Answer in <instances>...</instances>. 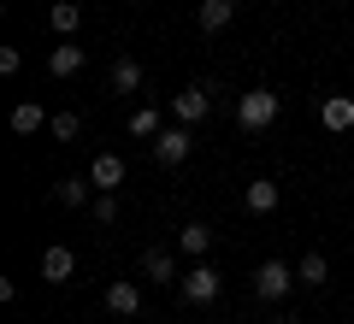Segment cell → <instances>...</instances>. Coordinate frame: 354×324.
<instances>
[{"label": "cell", "instance_id": "cell-1", "mask_svg": "<svg viewBox=\"0 0 354 324\" xmlns=\"http://www.w3.org/2000/svg\"><path fill=\"white\" fill-rule=\"evenodd\" d=\"M283 100L272 95V88H248V95L236 100V124L248 130V136H260V130H272V118H278Z\"/></svg>", "mask_w": 354, "mask_h": 324}, {"label": "cell", "instance_id": "cell-2", "mask_svg": "<svg viewBox=\"0 0 354 324\" xmlns=\"http://www.w3.org/2000/svg\"><path fill=\"white\" fill-rule=\"evenodd\" d=\"M218 289H225V283H218V271H213L207 260H195L189 271L177 277V295H183V301H195V307H213V301H218Z\"/></svg>", "mask_w": 354, "mask_h": 324}, {"label": "cell", "instance_id": "cell-3", "mask_svg": "<svg viewBox=\"0 0 354 324\" xmlns=\"http://www.w3.org/2000/svg\"><path fill=\"white\" fill-rule=\"evenodd\" d=\"M295 289V265H283V260H266L260 271H254V295L260 301H283Z\"/></svg>", "mask_w": 354, "mask_h": 324}, {"label": "cell", "instance_id": "cell-4", "mask_svg": "<svg viewBox=\"0 0 354 324\" xmlns=\"http://www.w3.org/2000/svg\"><path fill=\"white\" fill-rule=\"evenodd\" d=\"M171 113H177V124H201V118L213 113V88H207V83H189L183 95L171 100Z\"/></svg>", "mask_w": 354, "mask_h": 324}, {"label": "cell", "instance_id": "cell-5", "mask_svg": "<svg viewBox=\"0 0 354 324\" xmlns=\"http://www.w3.org/2000/svg\"><path fill=\"white\" fill-rule=\"evenodd\" d=\"M189 148H195V142H189V124H171V130L153 136V160H160V165H183V160H189Z\"/></svg>", "mask_w": 354, "mask_h": 324}, {"label": "cell", "instance_id": "cell-6", "mask_svg": "<svg viewBox=\"0 0 354 324\" xmlns=\"http://www.w3.org/2000/svg\"><path fill=\"white\" fill-rule=\"evenodd\" d=\"M319 124L337 130V136H342V130H354V100L348 95H325V100H319Z\"/></svg>", "mask_w": 354, "mask_h": 324}, {"label": "cell", "instance_id": "cell-7", "mask_svg": "<svg viewBox=\"0 0 354 324\" xmlns=\"http://www.w3.org/2000/svg\"><path fill=\"white\" fill-rule=\"evenodd\" d=\"M71 271H77V254L65 248V242H53V248L41 254V277H48V283H71Z\"/></svg>", "mask_w": 354, "mask_h": 324}, {"label": "cell", "instance_id": "cell-8", "mask_svg": "<svg viewBox=\"0 0 354 324\" xmlns=\"http://www.w3.org/2000/svg\"><path fill=\"white\" fill-rule=\"evenodd\" d=\"M230 18H236V0H201V6H195V24H201L207 36H218Z\"/></svg>", "mask_w": 354, "mask_h": 324}, {"label": "cell", "instance_id": "cell-9", "mask_svg": "<svg viewBox=\"0 0 354 324\" xmlns=\"http://www.w3.org/2000/svg\"><path fill=\"white\" fill-rule=\"evenodd\" d=\"M177 248L189 254V260H207V254H213V225H201V218L183 225V230H177Z\"/></svg>", "mask_w": 354, "mask_h": 324}, {"label": "cell", "instance_id": "cell-10", "mask_svg": "<svg viewBox=\"0 0 354 324\" xmlns=\"http://www.w3.org/2000/svg\"><path fill=\"white\" fill-rule=\"evenodd\" d=\"M48 71H53V77H77V71H83V41H71V36H65L59 48L48 53Z\"/></svg>", "mask_w": 354, "mask_h": 324}, {"label": "cell", "instance_id": "cell-11", "mask_svg": "<svg viewBox=\"0 0 354 324\" xmlns=\"http://www.w3.org/2000/svg\"><path fill=\"white\" fill-rule=\"evenodd\" d=\"M106 312L136 318V312H142V289H136V283H106Z\"/></svg>", "mask_w": 354, "mask_h": 324}, {"label": "cell", "instance_id": "cell-12", "mask_svg": "<svg viewBox=\"0 0 354 324\" xmlns=\"http://www.w3.org/2000/svg\"><path fill=\"white\" fill-rule=\"evenodd\" d=\"M278 195H283V189L272 183V177H254V183L242 189V207H248V212H272V207H278Z\"/></svg>", "mask_w": 354, "mask_h": 324}, {"label": "cell", "instance_id": "cell-13", "mask_svg": "<svg viewBox=\"0 0 354 324\" xmlns=\"http://www.w3.org/2000/svg\"><path fill=\"white\" fill-rule=\"evenodd\" d=\"M48 24L59 30V36H77V30H83V6H77V0H53V6H48Z\"/></svg>", "mask_w": 354, "mask_h": 324}, {"label": "cell", "instance_id": "cell-14", "mask_svg": "<svg viewBox=\"0 0 354 324\" xmlns=\"http://www.w3.org/2000/svg\"><path fill=\"white\" fill-rule=\"evenodd\" d=\"M88 183L95 189H118L124 183V160H118V153H101V160L88 165Z\"/></svg>", "mask_w": 354, "mask_h": 324}, {"label": "cell", "instance_id": "cell-15", "mask_svg": "<svg viewBox=\"0 0 354 324\" xmlns=\"http://www.w3.org/2000/svg\"><path fill=\"white\" fill-rule=\"evenodd\" d=\"M142 271H148L153 283H171V289H177V260H171L165 248H148V254H142Z\"/></svg>", "mask_w": 354, "mask_h": 324}, {"label": "cell", "instance_id": "cell-16", "mask_svg": "<svg viewBox=\"0 0 354 324\" xmlns=\"http://www.w3.org/2000/svg\"><path fill=\"white\" fill-rule=\"evenodd\" d=\"M41 124H48V113H41L36 100H18V106H12V130H18V136H36Z\"/></svg>", "mask_w": 354, "mask_h": 324}, {"label": "cell", "instance_id": "cell-17", "mask_svg": "<svg viewBox=\"0 0 354 324\" xmlns=\"http://www.w3.org/2000/svg\"><path fill=\"white\" fill-rule=\"evenodd\" d=\"M325 277H330V265H325V254H319V248L295 260V283H313V289H319V283H325Z\"/></svg>", "mask_w": 354, "mask_h": 324}, {"label": "cell", "instance_id": "cell-18", "mask_svg": "<svg viewBox=\"0 0 354 324\" xmlns=\"http://www.w3.org/2000/svg\"><path fill=\"white\" fill-rule=\"evenodd\" d=\"M88 189H95V183H83V177H59V183H53V200H59V207H83V200H88Z\"/></svg>", "mask_w": 354, "mask_h": 324}, {"label": "cell", "instance_id": "cell-19", "mask_svg": "<svg viewBox=\"0 0 354 324\" xmlns=\"http://www.w3.org/2000/svg\"><path fill=\"white\" fill-rule=\"evenodd\" d=\"M130 136L153 142V136H160V113H153V106H136V113H130Z\"/></svg>", "mask_w": 354, "mask_h": 324}, {"label": "cell", "instance_id": "cell-20", "mask_svg": "<svg viewBox=\"0 0 354 324\" xmlns=\"http://www.w3.org/2000/svg\"><path fill=\"white\" fill-rule=\"evenodd\" d=\"M113 88H118V95H136V88H142V65L136 59H118L113 65Z\"/></svg>", "mask_w": 354, "mask_h": 324}, {"label": "cell", "instance_id": "cell-21", "mask_svg": "<svg viewBox=\"0 0 354 324\" xmlns=\"http://www.w3.org/2000/svg\"><path fill=\"white\" fill-rule=\"evenodd\" d=\"M48 130H53L59 142H77V130H83V118H77V113H59V118H48Z\"/></svg>", "mask_w": 354, "mask_h": 324}, {"label": "cell", "instance_id": "cell-22", "mask_svg": "<svg viewBox=\"0 0 354 324\" xmlns=\"http://www.w3.org/2000/svg\"><path fill=\"white\" fill-rule=\"evenodd\" d=\"M88 212H95V225H118V195H101Z\"/></svg>", "mask_w": 354, "mask_h": 324}, {"label": "cell", "instance_id": "cell-23", "mask_svg": "<svg viewBox=\"0 0 354 324\" xmlns=\"http://www.w3.org/2000/svg\"><path fill=\"white\" fill-rule=\"evenodd\" d=\"M18 65H24V53H18V48H0V77H12Z\"/></svg>", "mask_w": 354, "mask_h": 324}]
</instances>
